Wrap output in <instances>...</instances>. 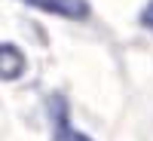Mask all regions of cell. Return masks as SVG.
I'll return each mask as SVG.
<instances>
[{
  "instance_id": "277c9868",
  "label": "cell",
  "mask_w": 153,
  "mask_h": 141,
  "mask_svg": "<svg viewBox=\"0 0 153 141\" xmlns=\"http://www.w3.org/2000/svg\"><path fill=\"white\" fill-rule=\"evenodd\" d=\"M138 22H141V28L153 34V0H147V3L141 6V12H138Z\"/></svg>"
},
{
  "instance_id": "3957f363",
  "label": "cell",
  "mask_w": 153,
  "mask_h": 141,
  "mask_svg": "<svg viewBox=\"0 0 153 141\" xmlns=\"http://www.w3.org/2000/svg\"><path fill=\"white\" fill-rule=\"evenodd\" d=\"M28 71V55L16 43H0V83H12L25 77Z\"/></svg>"
},
{
  "instance_id": "6da1fadb",
  "label": "cell",
  "mask_w": 153,
  "mask_h": 141,
  "mask_svg": "<svg viewBox=\"0 0 153 141\" xmlns=\"http://www.w3.org/2000/svg\"><path fill=\"white\" fill-rule=\"evenodd\" d=\"M40 12H49V16H58V19H71V22H86L92 6L89 0H22Z\"/></svg>"
},
{
  "instance_id": "7a4b0ae2",
  "label": "cell",
  "mask_w": 153,
  "mask_h": 141,
  "mask_svg": "<svg viewBox=\"0 0 153 141\" xmlns=\"http://www.w3.org/2000/svg\"><path fill=\"white\" fill-rule=\"evenodd\" d=\"M49 117H52V141H92L86 132H80L68 120L71 117V113H68V101L61 98V95L52 98V104H49Z\"/></svg>"
}]
</instances>
